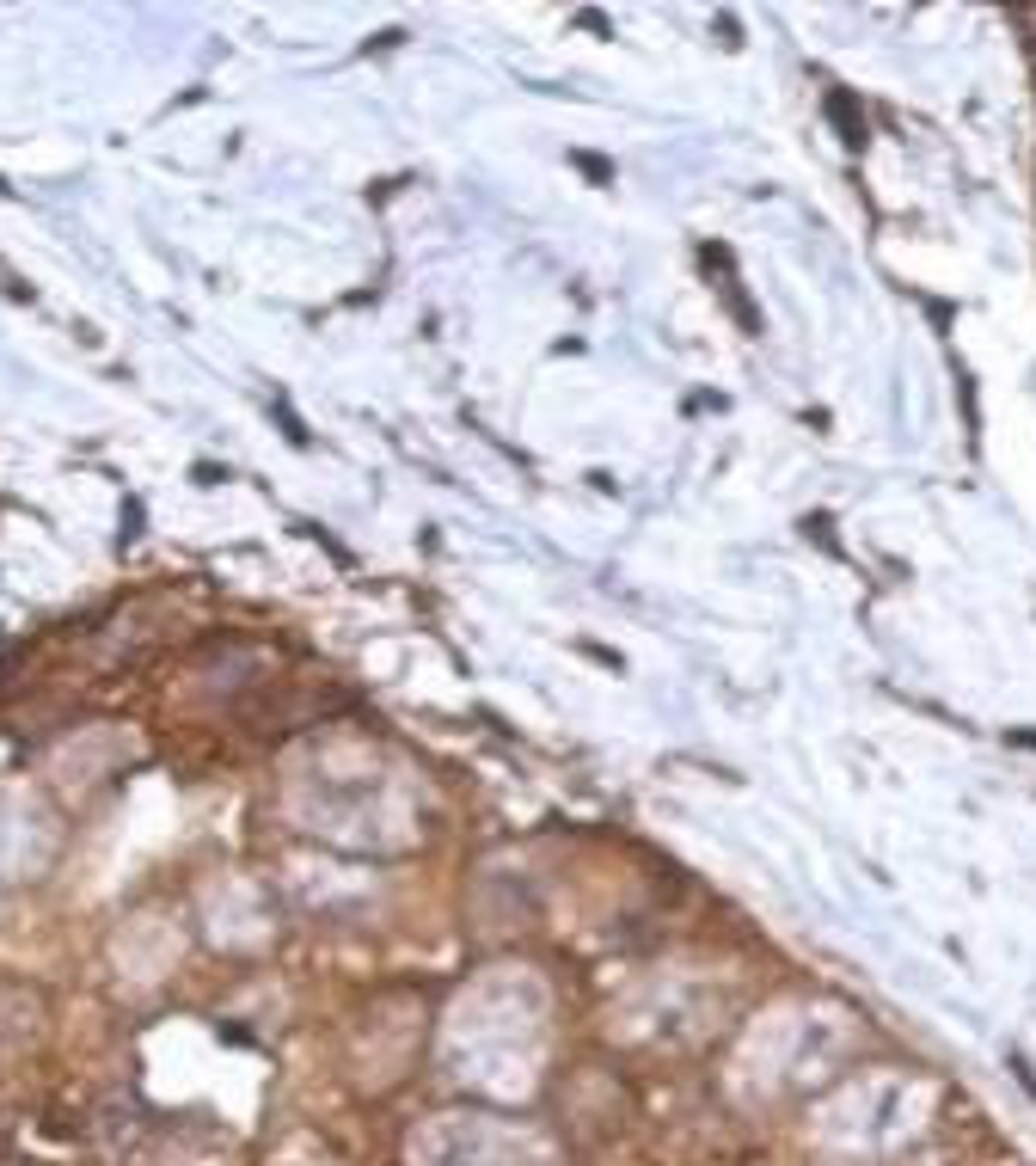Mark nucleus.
I'll list each match as a JSON object with an SVG mask.
<instances>
[{
  "label": "nucleus",
  "instance_id": "1",
  "mask_svg": "<svg viewBox=\"0 0 1036 1166\" xmlns=\"http://www.w3.org/2000/svg\"><path fill=\"white\" fill-rule=\"evenodd\" d=\"M828 117L840 123V142H847V148H865V123L852 117V99H847V92H828Z\"/></svg>",
  "mask_w": 1036,
  "mask_h": 1166
}]
</instances>
